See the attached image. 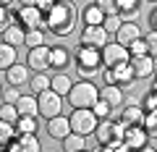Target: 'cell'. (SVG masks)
<instances>
[{
  "mask_svg": "<svg viewBox=\"0 0 157 152\" xmlns=\"http://www.w3.org/2000/svg\"><path fill=\"white\" fill-rule=\"evenodd\" d=\"M8 152H42V144H39L37 134H21L6 147Z\"/></svg>",
  "mask_w": 157,
  "mask_h": 152,
  "instance_id": "obj_16",
  "label": "cell"
},
{
  "mask_svg": "<svg viewBox=\"0 0 157 152\" xmlns=\"http://www.w3.org/2000/svg\"><path fill=\"white\" fill-rule=\"evenodd\" d=\"M68 121H71V131L73 134H81V136H92L94 129H97V123H100L94 118L92 107H78V110H73L68 115Z\"/></svg>",
  "mask_w": 157,
  "mask_h": 152,
  "instance_id": "obj_5",
  "label": "cell"
},
{
  "mask_svg": "<svg viewBox=\"0 0 157 152\" xmlns=\"http://www.w3.org/2000/svg\"><path fill=\"white\" fill-rule=\"evenodd\" d=\"M0 102H3V87H0Z\"/></svg>",
  "mask_w": 157,
  "mask_h": 152,
  "instance_id": "obj_48",
  "label": "cell"
},
{
  "mask_svg": "<svg viewBox=\"0 0 157 152\" xmlns=\"http://www.w3.org/2000/svg\"><path fill=\"white\" fill-rule=\"evenodd\" d=\"M107 42H113V37L102 26H81V32H78V45H84V47L102 50Z\"/></svg>",
  "mask_w": 157,
  "mask_h": 152,
  "instance_id": "obj_8",
  "label": "cell"
},
{
  "mask_svg": "<svg viewBox=\"0 0 157 152\" xmlns=\"http://www.w3.org/2000/svg\"><path fill=\"white\" fill-rule=\"evenodd\" d=\"M86 139L89 136H81V134H68L66 139H63V150L66 152H78V150H86Z\"/></svg>",
  "mask_w": 157,
  "mask_h": 152,
  "instance_id": "obj_29",
  "label": "cell"
},
{
  "mask_svg": "<svg viewBox=\"0 0 157 152\" xmlns=\"http://www.w3.org/2000/svg\"><path fill=\"white\" fill-rule=\"evenodd\" d=\"M13 21L21 24L24 29H45V16L37 11V6H21L13 16Z\"/></svg>",
  "mask_w": 157,
  "mask_h": 152,
  "instance_id": "obj_11",
  "label": "cell"
},
{
  "mask_svg": "<svg viewBox=\"0 0 157 152\" xmlns=\"http://www.w3.org/2000/svg\"><path fill=\"white\" fill-rule=\"evenodd\" d=\"M149 32H157V6L152 8V13H149Z\"/></svg>",
  "mask_w": 157,
  "mask_h": 152,
  "instance_id": "obj_44",
  "label": "cell"
},
{
  "mask_svg": "<svg viewBox=\"0 0 157 152\" xmlns=\"http://www.w3.org/2000/svg\"><path fill=\"white\" fill-rule=\"evenodd\" d=\"M11 3H13V0H0V6H6V8L11 6Z\"/></svg>",
  "mask_w": 157,
  "mask_h": 152,
  "instance_id": "obj_47",
  "label": "cell"
},
{
  "mask_svg": "<svg viewBox=\"0 0 157 152\" xmlns=\"http://www.w3.org/2000/svg\"><path fill=\"white\" fill-rule=\"evenodd\" d=\"M100 100H105L113 110H121V107L126 105V89H121V87H115V84H105L100 89Z\"/></svg>",
  "mask_w": 157,
  "mask_h": 152,
  "instance_id": "obj_17",
  "label": "cell"
},
{
  "mask_svg": "<svg viewBox=\"0 0 157 152\" xmlns=\"http://www.w3.org/2000/svg\"><path fill=\"white\" fill-rule=\"evenodd\" d=\"M47 134L52 136V139H66L68 134H71V121H68V115H55V118H50L47 121Z\"/></svg>",
  "mask_w": 157,
  "mask_h": 152,
  "instance_id": "obj_20",
  "label": "cell"
},
{
  "mask_svg": "<svg viewBox=\"0 0 157 152\" xmlns=\"http://www.w3.org/2000/svg\"><path fill=\"white\" fill-rule=\"evenodd\" d=\"M11 21H13V13L8 11L6 6H0V32H3V29H6Z\"/></svg>",
  "mask_w": 157,
  "mask_h": 152,
  "instance_id": "obj_41",
  "label": "cell"
},
{
  "mask_svg": "<svg viewBox=\"0 0 157 152\" xmlns=\"http://www.w3.org/2000/svg\"><path fill=\"white\" fill-rule=\"evenodd\" d=\"M37 105H39V115L50 121V118H55V115L63 113V97L58 95V92L47 89V92H42V95H37Z\"/></svg>",
  "mask_w": 157,
  "mask_h": 152,
  "instance_id": "obj_7",
  "label": "cell"
},
{
  "mask_svg": "<svg viewBox=\"0 0 157 152\" xmlns=\"http://www.w3.org/2000/svg\"><path fill=\"white\" fill-rule=\"evenodd\" d=\"M26 66L32 73H47L50 71V47L42 45V47H32L26 53Z\"/></svg>",
  "mask_w": 157,
  "mask_h": 152,
  "instance_id": "obj_10",
  "label": "cell"
},
{
  "mask_svg": "<svg viewBox=\"0 0 157 152\" xmlns=\"http://www.w3.org/2000/svg\"><path fill=\"white\" fill-rule=\"evenodd\" d=\"M147 3H155V6H157V0H147Z\"/></svg>",
  "mask_w": 157,
  "mask_h": 152,
  "instance_id": "obj_49",
  "label": "cell"
},
{
  "mask_svg": "<svg viewBox=\"0 0 157 152\" xmlns=\"http://www.w3.org/2000/svg\"><path fill=\"white\" fill-rule=\"evenodd\" d=\"M45 37L47 32L45 29H26V37H24V45L32 50V47H42L45 45Z\"/></svg>",
  "mask_w": 157,
  "mask_h": 152,
  "instance_id": "obj_30",
  "label": "cell"
},
{
  "mask_svg": "<svg viewBox=\"0 0 157 152\" xmlns=\"http://www.w3.org/2000/svg\"><path fill=\"white\" fill-rule=\"evenodd\" d=\"M100 55H102V66H105V68H115V66H123V63H128V60H131L128 47L118 45L115 40L107 42V45L100 50Z\"/></svg>",
  "mask_w": 157,
  "mask_h": 152,
  "instance_id": "obj_9",
  "label": "cell"
},
{
  "mask_svg": "<svg viewBox=\"0 0 157 152\" xmlns=\"http://www.w3.org/2000/svg\"><path fill=\"white\" fill-rule=\"evenodd\" d=\"M78 24V11L73 6V0H58L50 13H45V32L55 34V37H68L76 32Z\"/></svg>",
  "mask_w": 157,
  "mask_h": 152,
  "instance_id": "obj_1",
  "label": "cell"
},
{
  "mask_svg": "<svg viewBox=\"0 0 157 152\" xmlns=\"http://www.w3.org/2000/svg\"><path fill=\"white\" fill-rule=\"evenodd\" d=\"M18 97H21L18 87H11L8 92H3V102H13V105H16V102H18Z\"/></svg>",
  "mask_w": 157,
  "mask_h": 152,
  "instance_id": "obj_42",
  "label": "cell"
},
{
  "mask_svg": "<svg viewBox=\"0 0 157 152\" xmlns=\"http://www.w3.org/2000/svg\"><path fill=\"white\" fill-rule=\"evenodd\" d=\"M81 21H84V26H102V21H105V13H102L100 8L94 6V3H89V6L81 11Z\"/></svg>",
  "mask_w": 157,
  "mask_h": 152,
  "instance_id": "obj_27",
  "label": "cell"
},
{
  "mask_svg": "<svg viewBox=\"0 0 157 152\" xmlns=\"http://www.w3.org/2000/svg\"><path fill=\"white\" fill-rule=\"evenodd\" d=\"M128 55H131V58H141V55H147V42H144V37L128 45Z\"/></svg>",
  "mask_w": 157,
  "mask_h": 152,
  "instance_id": "obj_38",
  "label": "cell"
},
{
  "mask_svg": "<svg viewBox=\"0 0 157 152\" xmlns=\"http://www.w3.org/2000/svg\"><path fill=\"white\" fill-rule=\"evenodd\" d=\"M73 63H76V68H78V76H84V79L100 76V73L105 71L102 55H100V50H94V47L76 45V50H73Z\"/></svg>",
  "mask_w": 157,
  "mask_h": 152,
  "instance_id": "obj_2",
  "label": "cell"
},
{
  "mask_svg": "<svg viewBox=\"0 0 157 152\" xmlns=\"http://www.w3.org/2000/svg\"><path fill=\"white\" fill-rule=\"evenodd\" d=\"M136 152H157V150H155V147H149V144H147V147H141V150H136Z\"/></svg>",
  "mask_w": 157,
  "mask_h": 152,
  "instance_id": "obj_45",
  "label": "cell"
},
{
  "mask_svg": "<svg viewBox=\"0 0 157 152\" xmlns=\"http://www.w3.org/2000/svg\"><path fill=\"white\" fill-rule=\"evenodd\" d=\"M121 24H123V18L118 16V13H110V16H105V21H102V29H105L110 37H115V32L121 29Z\"/></svg>",
  "mask_w": 157,
  "mask_h": 152,
  "instance_id": "obj_35",
  "label": "cell"
},
{
  "mask_svg": "<svg viewBox=\"0 0 157 152\" xmlns=\"http://www.w3.org/2000/svg\"><path fill=\"white\" fill-rule=\"evenodd\" d=\"M78 152H89V150H78Z\"/></svg>",
  "mask_w": 157,
  "mask_h": 152,
  "instance_id": "obj_50",
  "label": "cell"
},
{
  "mask_svg": "<svg viewBox=\"0 0 157 152\" xmlns=\"http://www.w3.org/2000/svg\"><path fill=\"white\" fill-rule=\"evenodd\" d=\"M141 129L147 131V136H149V139H157V110H155V113H144Z\"/></svg>",
  "mask_w": 157,
  "mask_h": 152,
  "instance_id": "obj_33",
  "label": "cell"
},
{
  "mask_svg": "<svg viewBox=\"0 0 157 152\" xmlns=\"http://www.w3.org/2000/svg\"><path fill=\"white\" fill-rule=\"evenodd\" d=\"M123 131H126V126L118 118H105L97 123L92 136L97 139V144H113V142H123Z\"/></svg>",
  "mask_w": 157,
  "mask_h": 152,
  "instance_id": "obj_4",
  "label": "cell"
},
{
  "mask_svg": "<svg viewBox=\"0 0 157 152\" xmlns=\"http://www.w3.org/2000/svg\"><path fill=\"white\" fill-rule=\"evenodd\" d=\"M92 113H94L97 121H105V118H113V115H115V110H113L105 100H97L94 105H92Z\"/></svg>",
  "mask_w": 157,
  "mask_h": 152,
  "instance_id": "obj_32",
  "label": "cell"
},
{
  "mask_svg": "<svg viewBox=\"0 0 157 152\" xmlns=\"http://www.w3.org/2000/svg\"><path fill=\"white\" fill-rule=\"evenodd\" d=\"M73 63V53L63 45H55L50 47V71L52 73H66Z\"/></svg>",
  "mask_w": 157,
  "mask_h": 152,
  "instance_id": "obj_12",
  "label": "cell"
},
{
  "mask_svg": "<svg viewBox=\"0 0 157 152\" xmlns=\"http://www.w3.org/2000/svg\"><path fill=\"white\" fill-rule=\"evenodd\" d=\"M94 6L100 8L105 16H110V13H115V8H118V0H94Z\"/></svg>",
  "mask_w": 157,
  "mask_h": 152,
  "instance_id": "obj_40",
  "label": "cell"
},
{
  "mask_svg": "<svg viewBox=\"0 0 157 152\" xmlns=\"http://www.w3.org/2000/svg\"><path fill=\"white\" fill-rule=\"evenodd\" d=\"M29 79H32V71H29L26 63H16V66H11V68L6 71V81H8L11 87H18V89L26 87Z\"/></svg>",
  "mask_w": 157,
  "mask_h": 152,
  "instance_id": "obj_18",
  "label": "cell"
},
{
  "mask_svg": "<svg viewBox=\"0 0 157 152\" xmlns=\"http://www.w3.org/2000/svg\"><path fill=\"white\" fill-rule=\"evenodd\" d=\"M100 76L105 79V84H115V87H121V89H131V87L136 84L131 63H123V66H115V68H105Z\"/></svg>",
  "mask_w": 157,
  "mask_h": 152,
  "instance_id": "obj_6",
  "label": "cell"
},
{
  "mask_svg": "<svg viewBox=\"0 0 157 152\" xmlns=\"http://www.w3.org/2000/svg\"><path fill=\"white\" fill-rule=\"evenodd\" d=\"M113 40H115L118 45H123V47H128L131 42L141 40V29H139V24H136V21H123V24H121V29L115 32V37H113Z\"/></svg>",
  "mask_w": 157,
  "mask_h": 152,
  "instance_id": "obj_15",
  "label": "cell"
},
{
  "mask_svg": "<svg viewBox=\"0 0 157 152\" xmlns=\"http://www.w3.org/2000/svg\"><path fill=\"white\" fill-rule=\"evenodd\" d=\"M66 100L71 102L73 110H78V107H92L100 100V89L94 87L92 79H78V81H73V87H71Z\"/></svg>",
  "mask_w": 157,
  "mask_h": 152,
  "instance_id": "obj_3",
  "label": "cell"
},
{
  "mask_svg": "<svg viewBox=\"0 0 157 152\" xmlns=\"http://www.w3.org/2000/svg\"><path fill=\"white\" fill-rule=\"evenodd\" d=\"M139 11H141V0H118V8H115V13L123 21H134Z\"/></svg>",
  "mask_w": 157,
  "mask_h": 152,
  "instance_id": "obj_23",
  "label": "cell"
},
{
  "mask_svg": "<svg viewBox=\"0 0 157 152\" xmlns=\"http://www.w3.org/2000/svg\"><path fill=\"white\" fill-rule=\"evenodd\" d=\"M92 152H131L123 142H113V144H97Z\"/></svg>",
  "mask_w": 157,
  "mask_h": 152,
  "instance_id": "obj_37",
  "label": "cell"
},
{
  "mask_svg": "<svg viewBox=\"0 0 157 152\" xmlns=\"http://www.w3.org/2000/svg\"><path fill=\"white\" fill-rule=\"evenodd\" d=\"M18 63V47H13V45H8V42H3L0 40V71L6 73L11 66H16Z\"/></svg>",
  "mask_w": 157,
  "mask_h": 152,
  "instance_id": "obj_22",
  "label": "cell"
},
{
  "mask_svg": "<svg viewBox=\"0 0 157 152\" xmlns=\"http://www.w3.org/2000/svg\"><path fill=\"white\" fill-rule=\"evenodd\" d=\"M121 123L123 126H141V121H144V110H141L139 102H126L123 107H121Z\"/></svg>",
  "mask_w": 157,
  "mask_h": 152,
  "instance_id": "obj_19",
  "label": "cell"
},
{
  "mask_svg": "<svg viewBox=\"0 0 157 152\" xmlns=\"http://www.w3.org/2000/svg\"><path fill=\"white\" fill-rule=\"evenodd\" d=\"M21 6H37V0H18Z\"/></svg>",
  "mask_w": 157,
  "mask_h": 152,
  "instance_id": "obj_46",
  "label": "cell"
},
{
  "mask_svg": "<svg viewBox=\"0 0 157 152\" xmlns=\"http://www.w3.org/2000/svg\"><path fill=\"white\" fill-rule=\"evenodd\" d=\"M29 89H32V95L47 92L50 89V73H34L32 79H29Z\"/></svg>",
  "mask_w": 157,
  "mask_h": 152,
  "instance_id": "obj_28",
  "label": "cell"
},
{
  "mask_svg": "<svg viewBox=\"0 0 157 152\" xmlns=\"http://www.w3.org/2000/svg\"><path fill=\"white\" fill-rule=\"evenodd\" d=\"M131 71H134V76H136V81H149L152 76H155V71H157V60L155 58H149V55H141V58H131Z\"/></svg>",
  "mask_w": 157,
  "mask_h": 152,
  "instance_id": "obj_13",
  "label": "cell"
},
{
  "mask_svg": "<svg viewBox=\"0 0 157 152\" xmlns=\"http://www.w3.org/2000/svg\"><path fill=\"white\" fill-rule=\"evenodd\" d=\"M13 126H16V136H21V134H37V131H39V118H37V115H18V121Z\"/></svg>",
  "mask_w": 157,
  "mask_h": 152,
  "instance_id": "obj_26",
  "label": "cell"
},
{
  "mask_svg": "<svg viewBox=\"0 0 157 152\" xmlns=\"http://www.w3.org/2000/svg\"><path fill=\"white\" fill-rule=\"evenodd\" d=\"M147 142H149V136H147V131L141 129V126H126V131H123V144L128 147L131 152L147 147Z\"/></svg>",
  "mask_w": 157,
  "mask_h": 152,
  "instance_id": "obj_14",
  "label": "cell"
},
{
  "mask_svg": "<svg viewBox=\"0 0 157 152\" xmlns=\"http://www.w3.org/2000/svg\"><path fill=\"white\" fill-rule=\"evenodd\" d=\"M55 3H58V0H37V11L45 16V13L52 11V6H55Z\"/></svg>",
  "mask_w": 157,
  "mask_h": 152,
  "instance_id": "obj_43",
  "label": "cell"
},
{
  "mask_svg": "<svg viewBox=\"0 0 157 152\" xmlns=\"http://www.w3.org/2000/svg\"><path fill=\"white\" fill-rule=\"evenodd\" d=\"M18 115H39V105H37V95H21L16 102Z\"/></svg>",
  "mask_w": 157,
  "mask_h": 152,
  "instance_id": "obj_25",
  "label": "cell"
},
{
  "mask_svg": "<svg viewBox=\"0 0 157 152\" xmlns=\"http://www.w3.org/2000/svg\"><path fill=\"white\" fill-rule=\"evenodd\" d=\"M71 87H73V79L68 73H50V89L58 92L60 97H68Z\"/></svg>",
  "mask_w": 157,
  "mask_h": 152,
  "instance_id": "obj_24",
  "label": "cell"
},
{
  "mask_svg": "<svg viewBox=\"0 0 157 152\" xmlns=\"http://www.w3.org/2000/svg\"><path fill=\"white\" fill-rule=\"evenodd\" d=\"M139 105H141V110H144V113H155V110H157V92L149 89L144 97H141Z\"/></svg>",
  "mask_w": 157,
  "mask_h": 152,
  "instance_id": "obj_36",
  "label": "cell"
},
{
  "mask_svg": "<svg viewBox=\"0 0 157 152\" xmlns=\"http://www.w3.org/2000/svg\"><path fill=\"white\" fill-rule=\"evenodd\" d=\"M0 121H8V123L18 121V110L13 102H0Z\"/></svg>",
  "mask_w": 157,
  "mask_h": 152,
  "instance_id": "obj_34",
  "label": "cell"
},
{
  "mask_svg": "<svg viewBox=\"0 0 157 152\" xmlns=\"http://www.w3.org/2000/svg\"><path fill=\"white\" fill-rule=\"evenodd\" d=\"M13 139H16V126L8 123V121H0V150L8 147Z\"/></svg>",
  "mask_w": 157,
  "mask_h": 152,
  "instance_id": "obj_31",
  "label": "cell"
},
{
  "mask_svg": "<svg viewBox=\"0 0 157 152\" xmlns=\"http://www.w3.org/2000/svg\"><path fill=\"white\" fill-rule=\"evenodd\" d=\"M24 37H26V29H24L21 24H16V21H11L3 29V42H8V45H13V47H21Z\"/></svg>",
  "mask_w": 157,
  "mask_h": 152,
  "instance_id": "obj_21",
  "label": "cell"
},
{
  "mask_svg": "<svg viewBox=\"0 0 157 152\" xmlns=\"http://www.w3.org/2000/svg\"><path fill=\"white\" fill-rule=\"evenodd\" d=\"M144 42H147V55L157 60V32H149V34H144Z\"/></svg>",
  "mask_w": 157,
  "mask_h": 152,
  "instance_id": "obj_39",
  "label": "cell"
}]
</instances>
